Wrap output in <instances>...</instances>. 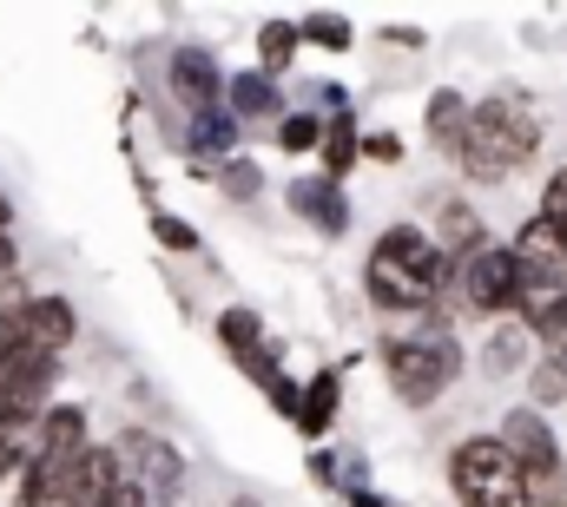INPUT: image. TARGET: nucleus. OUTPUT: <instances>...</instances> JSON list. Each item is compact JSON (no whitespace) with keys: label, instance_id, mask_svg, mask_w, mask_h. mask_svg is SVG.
<instances>
[{"label":"nucleus","instance_id":"1","mask_svg":"<svg viewBox=\"0 0 567 507\" xmlns=\"http://www.w3.org/2000/svg\"><path fill=\"white\" fill-rule=\"evenodd\" d=\"M442 283H449V257L429 231H416V225L377 231L370 263H363V290L377 310H423Z\"/></svg>","mask_w":567,"mask_h":507},{"label":"nucleus","instance_id":"22","mask_svg":"<svg viewBox=\"0 0 567 507\" xmlns=\"http://www.w3.org/2000/svg\"><path fill=\"white\" fill-rule=\"evenodd\" d=\"M297 33H303L310 46H323V53H343V46L357 40V33H350V13H310Z\"/></svg>","mask_w":567,"mask_h":507},{"label":"nucleus","instance_id":"14","mask_svg":"<svg viewBox=\"0 0 567 507\" xmlns=\"http://www.w3.org/2000/svg\"><path fill=\"white\" fill-rule=\"evenodd\" d=\"M225 100H231V106H225L231 120H284L278 80L258 73V66H251V73H231V80H225Z\"/></svg>","mask_w":567,"mask_h":507},{"label":"nucleus","instance_id":"19","mask_svg":"<svg viewBox=\"0 0 567 507\" xmlns=\"http://www.w3.org/2000/svg\"><path fill=\"white\" fill-rule=\"evenodd\" d=\"M231 138H238V120H231L225 106L192 113V132H185V145H192V152H205V158H231Z\"/></svg>","mask_w":567,"mask_h":507},{"label":"nucleus","instance_id":"34","mask_svg":"<svg viewBox=\"0 0 567 507\" xmlns=\"http://www.w3.org/2000/svg\"><path fill=\"white\" fill-rule=\"evenodd\" d=\"M231 507H258V501H231Z\"/></svg>","mask_w":567,"mask_h":507},{"label":"nucleus","instance_id":"13","mask_svg":"<svg viewBox=\"0 0 567 507\" xmlns=\"http://www.w3.org/2000/svg\"><path fill=\"white\" fill-rule=\"evenodd\" d=\"M40 415H47V408L0 402V482H20V468H27V455H33V435H40Z\"/></svg>","mask_w":567,"mask_h":507},{"label":"nucleus","instance_id":"25","mask_svg":"<svg viewBox=\"0 0 567 507\" xmlns=\"http://www.w3.org/2000/svg\"><path fill=\"white\" fill-rule=\"evenodd\" d=\"M218 185H225V198H238V205H245V198H258V192H265V172H258L251 158H225Z\"/></svg>","mask_w":567,"mask_h":507},{"label":"nucleus","instance_id":"18","mask_svg":"<svg viewBox=\"0 0 567 507\" xmlns=\"http://www.w3.org/2000/svg\"><path fill=\"white\" fill-rule=\"evenodd\" d=\"M218 343H225L238 363H251V356L265 350V323H258V310H245V303L218 310Z\"/></svg>","mask_w":567,"mask_h":507},{"label":"nucleus","instance_id":"33","mask_svg":"<svg viewBox=\"0 0 567 507\" xmlns=\"http://www.w3.org/2000/svg\"><path fill=\"white\" fill-rule=\"evenodd\" d=\"M350 507H383V501H377V495H357V501H350Z\"/></svg>","mask_w":567,"mask_h":507},{"label":"nucleus","instance_id":"20","mask_svg":"<svg viewBox=\"0 0 567 507\" xmlns=\"http://www.w3.org/2000/svg\"><path fill=\"white\" fill-rule=\"evenodd\" d=\"M297 46H303V33L290 20H265L258 27V73H284L297 60Z\"/></svg>","mask_w":567,"mask_h":507},{"label":"nucleus","instance_id":"24","mask_svg":"<svg viewBox=\"0 0 567 507\" xmlns=\"http://www.w3.org/2000/svg\"><path fill=\"white\" fill-rule=\"evenodd\" d=\"M535 218L555 231V245H561V257H567V172L548 178V192H542V211H535Z\"/></svg>","mask_w":567,"mask_h":507},{"label":"nucleus","instance_id":"32","mask_svg":"<svg viewBox=\"0 0 567 507\" xmlns=\"http://www.w3.org/2000/svg\"><path fill=\"white\" fill-rule=\"evenodd\" d=\"M13 231V205H7V192H0V238Z\"/></svg>","mask_w":567,"mask_h":507},{"label":"nucleus","instance_id":"16","mask_svg":"<svg viewBox=\"0 0 567 507\" xmlns=\"http://www.w3.org/2000/svg\"><path fill=\"white\" fill-rule=\"evenodd\" d=\"M468 113H475V106H468L462 93H435V100H429L423 126H429V138H435V152H449V158L462 152V138H468Z\"/></svg>","mask_w":567,"mask_h":507},{"label":"nucleus","instance_id":"10","mask_svg":"<svg viewBox=\"0 0 567 507\" xmlns=\"http://www.w3.org/2000/svg\"><path fill=\"white\" fill-rule=\"evenodd\" d=\"M113 495H120V462H113V448H86L80 468L53 488L47 507H106Z\"/></svg>","mask_w":567,"mask_h":507},{"label":"nucleus","instance_id":"7","mask_svg":"<svg viewBox=\"0 0 567 507\" xmlns=\"http://www.w3.org/2000/svg\"><path fill=\"white\" fill-rule=\"evenodd\" d=\"M495 442H502V448L522 462L528 488H548V482H561V442H555V428H548V415H542V408H508Z\"/></svg>","mask_w":567,"mask_h":507},{"label":"nucleus","instance_id":"28","mask_svg":"<svg viewBox=\"0 0 567 507\" xmlns=\"http://www.w3.org/2000/svg\"><path fill=\"white\" fill-rule=\"evenodd\" d=\"M363 152H370L377 165H396V158H403V138H396V132H377V138H363Z\"/></svg>","mask_w":567,"mask_h":507},{"label":"nucleus","instance_id":"29","mask_svg":"<svg viewBox=\"0 0 567 507\" xmlns=\"http://www.w3.org/2000/svg\"><path fill=\"white\" fill-rule=\"evenodd\" d=\"M535 389H542V395H567V376H561V370H542V376H535Z\"/></svg>","mask_w":567,"mask_h":507},{"label":"nucleus","instance_id":"3","mask_svg":"<svg viewBox=\"0 0 567 507\" xmlns=\"http://www.w3.org/2000/svg\"><path fill=\"white\" fill-rule=\"evenodd\" d=\"M86 448H93L86 408H80V402H47L40 435H33V455H27V468H20V482H13V507H47L53 488L80 468Z\"/></svg>","mask_w":567,"mask_h":507},{"label":"nucleus","instance_id":"21","mask_svg":"<svg viewBox=\"0 0 567 507\" xmlns=\"http://www.w3.org/2000/svg\"><path fill=\"white\" fill-rule=\"evenodd\" d=\"M522 363H528V330H522V323L495 330V337H488V350H482V370H488V376H515Z\"/></svg>","mask_w":567,"mask_h":507},{"label":"nucleus","instance_id":"23","mask_svg":"<svg viewBox=\"0 0 567 507\" xmlns=\"http://www.w3.org/2000/svg\"><path fill=\"white\" fill-rule=\"evenodd\" d=\"M278 145L284 152H317V145H323V120H317V113H284Z\"/></svg>","mask_w":567,"mask_h":507},{"label":"nucleus","instance_id":"4","mask_svg":"<svg viewBox=\"0 0 567 507\" xmlns=\"http://www.w3.org/2000/svg\"><path fill=\"white\" fill-rule=\"evenodd\" d=\"M383 370H390V389H396L410 408H429L449 382L462 376V350H455V337H449L442 323L416 317L410 330H396V337L383 343Z\"/></svg>","mask_w":567,"mask_h":507},{"label":"nucleus","instance_id":"11","mask_svg":"<svg viewBox=\"0 0 567 507\" xmlns=\"http://www.w3.org/2000/svg\"><path fill=\"white\" fill-rule=\"evenodd\" d=\"M20 323H27V350L33 356H66V343L80 337V317H73L66 297H27Z\"/></svg>","mask_w":567,"mask_h":507},{"label":"nucleus","instance_id":"17","mask_svg":"<svg viewBox=\"0 0 567 507\" xmlns=\"http://www.w3.org/2000/svg\"><path fill=\"white\" fill-rule=\"evenodd\" d=\"M317 152H323V178L337 185V178H343V172H350V165L363 158V138H357V120H350V113H337V120L323 126V145H317Z\"/></svg>","mask_w":567,"mask_h":507},{"label":"nucleus","instance_id":"2","mask_svg":"<svg viewBox=\"0 0 567 507\" xmlns=\"http://www.w3.org/2000/svg\"><path fill=\"white\" fill-rule=\"evenodd\" d=\"M535 152H542V120H535L522 100H482V106L468 113V138H462L455 165H462L475 185H502V178L522 172Z\"/></svg>","mask_w":567,"mask_h":507},{"label":"nucleus","instance_id":"9","mask_svg":"<svg viewBox=\"0 0 567 507\" xmlns=\"http://www.w3.org/2000/svg\"><path fill=\"white\" fill-rule=\"evenodd\" d=\"M165 73H172V93H178L185 113H212V106H225V73H218L212 46H178Z\"/></svg>","mask_w":567,"mask_h":507},{"label":"nucleus","instance_id":"26","mask_svg":"<svg viewBox=\"0 0 567 507\" xmlns=\"http://www.w3.org/2000/svg\"><path fill=\"white\" fill-rule=\"evenodd\" d=\"M152 238H158L165 251H178V257H192L198 245H205V238H198L185 218H172V211H152Z\"/></svg>","mask_w":567,"mask_h":507},{"label":"nucleus","instance_id":"5","mask_svg":"<svg viewBox=\"0 0 567 507\" xmlns=\"http://www.w3.org/2000/svg\"><path fill=\"white\" fill-rule=\"evenodd\" d=\"M449 488L462 507H535V488L522 475V462L495 442V435H475L449 455Z\"/></svg>","mask_w":567,"mask_h":507},{"label":"nucleus","instance_id":"30","mask_svg":"<svg viewBox=\"0 0 567 507\" xmlns=\"http://www.w3.org/2000/svg\"><path fill=\"white\" fill-rule=\"evenodd\" d=\"M106 507H145V495H140V488H126V482H120V495H113Z\"/></svg>","mask_w":567,"mask_h":507},{"label":"nucleus","instance_id":"8","mask_svg":"<svg viewBox=\"0 0 567 507\" xmlns=\"http://www.w3.org/2000/svg\"><path fill=\"white\" fill-rule=\"evenodd\" d=\"M455 277H462V303H468L475 317H488V310H515V283H522V270H515V251H508V245H482V251L455 257Z\"/></svg>","mask_w":567,"mask_h":507},{"label":"nucleus","instance_id":"15","mask_svg":"<svg viewBox=\"0 0 567 507\" xmlns=\"http://www.w3.org/2000/svg\"><path fill=\"white\" fill-rule=\"evenodd\" d=\"M337 402H343V376L337 370H317L310 389L297 395V435H330V422H337Z\"/></svg>","mask_w":567,"mask_h":507},{"label":"nucleus","instance_id":"12","mask_svg":"<svg viewBox=\"0 0 567 507\" xmlns=\"http://www.w3.org/2000/svg\"><path fill=\"white\" fill-rule=\"evenodd\" d=\"M290 211H297V218H310L323 238H343V231H350L343 185H330V178H297V185H290Z\"/></svg>","mask_w":567,"mask_h":507},{"label":"nucleus","instance_id":"6","mask_svg":"<svg viewBox=\"0 0 567 507\" xmlns=\"http://www.w3.org/2000/svg\"><path fill=\"white\" fill-rule=\"evenodd\" d=\"M106 448H113V462H120V482L140 488L145 507L172 501V495L185 488V455H178L172 442H158V435H145V428H126V435L106 442Z\"/></svg>","mask_w":567,"mask_h":507},{"label":"nucleus","instance_id":"27","mask_svg":"<svg viewBox=\"0 0 567 507\" xmlns=\"http://www.w3.org/2000/svg\"><path fill=\"white\" fill-rule=\"evenodd\" d=\"M542 343H548V363H555V370L567 376V303H561V317L542 330Z\"/></svg>","mask_w":567,"mask_h":507},{"label":"nucleus","instance_id":"31","mask_svg":"<svg viewBox=\"0 0 567 507\" xmlns=\"http://www.w3.org/2000/svg\"><path fill=\"white\" fill-rule=\"evenodd\" d=\"M0 277H13V238H0Z\"/></svg>","mask_w":567,"mask_h":507}]
</instances>
